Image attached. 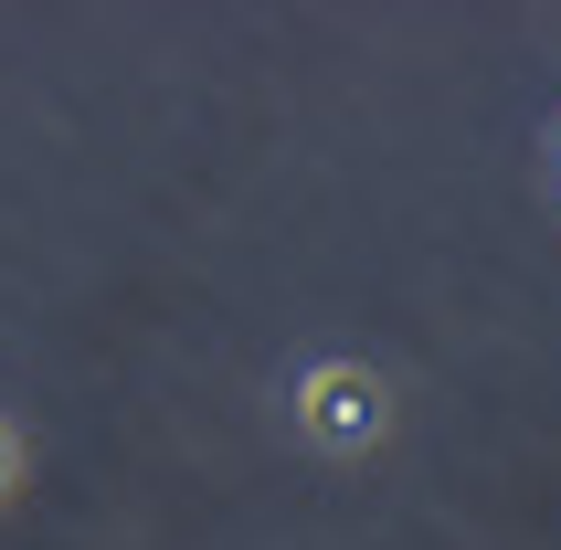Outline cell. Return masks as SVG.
Segmentation results:
<instances>
[{
    "mask_svg": "<svg viewBox=\"0 0 561 550\" xmlns=\"http://www.w3.org/2000/svg\"><path fill=\"white\" fill-rule=\"evenodd\" d=\"M297 424H308V445H371L381 424H392V392H381L371 370H308L297 381Z\"/></svg>",
    "mask_w": 561,
    "mask_h": 550,
    "instance_id": "1",
    "label": "cell"
},
{
    "mask_svg": "<svg viewBox=\"0 0 561 550\" xmlns=\"http://www.w3.org/2000/svg\"><path fill=\"white\" fill-rule=\"evenodd\" d=\"M11 466H22V445H11V424H0V497H11Z\"/></svg>",
    "mask_w": 561,
    "mask_h": 550,
    "instance_id": "2",
    "label": "cell"
}]
</instances>
